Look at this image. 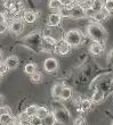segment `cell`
<instances>
[{"instance_id": "obj_5", "label": "cell", "mask_w": 113, "mask_h": 125, "mask_svg": "<svg viewBox=\"0 0 113 125\" xmlns=\"http://www.w3.org/2000/svg\"><path fill=\"white\" fill-rule=\"evenodd\" d=\"M9 31L14 34H20L24 30V23L21 18H14L9 24Z\"/></svg>"}, {"instance_id": "obj_22", "label": "cell", "mask_w": 113, "mask_h": 125, "mask_svg": "<svg viewBox=\"0 0 113 125\" xmlns=\"http://www.w3.org/2000/svg\"><path fill=\"white\" fill-rule=\"evenodd\" d=\"M24 73L27 74V75H32V74H34V73H36V65L32 64V62L26 64L25 67H24Z\"/></svg>"}, {"instance_id": "obj_27", "label": "cell", "mask_w": 113, "mask_h": 125, "mask_svg": "<svg viewBox=\"0 0 113 125\" xmlns=\"http://www.w3.org/2000/svg\"><path fill=\"white\" fill-rule=\"evenodd\" d=\"M16 1L17 0H2V3L3 6L6 7V9H10L12 7H14L16 5Z\"/></svg>"}, {"instance_id": "obj_26", "label": "cell", "mask_w": 113, "mask_h": 125, "mask_svg": "<svg viewBox=\"0 0 113 125\" xmlns=\"http://www.w3.org/2000/svg\"><path fill=\"white\" fill-rule=\"evenodd\" d=\"M31 81L34 83H40L42 81V75H41V73L36 72L34 74H32V75H31Z\"/></svg>"}, {"instance_id": "obj_10", "label": "cell", "mask_w": 113, "mask_h": 125, "mask_svg": "<svg viewBox=\"0 0 113 125\" xmlns=\"http://www.w3.org/2000/svg\"><path fill=\"white\" fill-rule=\"evenodd\" d=\"M85 16H86L85 9L81 6H79L78 3L71 9V17H73V18H81V17H85Z\"/></svg>"}, {"instance_id": "obj_11", "label": "cell", "mask_w": 113, "mask_h": 125, "mask_svg": "<svg viewBox=\"0 0 113 125\" xmlns=\"http://www.w3.org/2000/svg\"><path fill=\"white\" fill-rule=\"evenodd\" d=\"M23 18L26 23L32 24L37 21V14L34 11H32V10H25L23 14Z\"/></svg>"}, {"instance_id": "obj_34", "label": "cell", "mask_w": 113, "mask_h": 125, "mask_svg": "<svg viewBox=\"0 0 113 125\" xmlns=\"http://www.w3.org/2000/svg\"><path fill=\"white\" fill-rule=\"evenodd\" d=\"M109 62L113 65V49L111 50L110 53H109Z\"/></svg>"}, {"instance_id": "obj_19", "label": "cell", "mask_w": 113, "mask_h": 125, "mask_svg": "<svg viewBox=\"0 0 113 125\" xmlns=\"http://www.w3.org/2000/svg\"><path fill=\"white\" fill-rule=\"evenodd\" d=\"M48 6H49L50 9H54V10H58L63 7V3L61 2L60 0H49V3H48Z\"/></svg>"}, {"instance_id": "obj_23", "label": "cell", "mask_w": 113, "mask_h": 125, "mask_svg": "<svg viewBox=\"0 0 113 125\" xmlns=\"http://www.w3.org/2000/svg\"><path fill=\"white\" fill-rule=\"evenodd\" d=\"M57 13L60 14L62 17H71V9L70 8H67L66 6H63L61 8Z\"/></svg>"}, {"instance_id": "obj_12", "label": "cell", "mask_w": 113, "mask_h": 125, "mask_svg": "<svg viewBox=\"0 0 113 125\" xmlns=\"http://www.w3.org/2000/svg\"><path fill=\"white\" fill-rule=\"evenodd\" d=\"M18 62H20V60H18V58L16 56H9V57H7V59L5 60V64L8 66L9 69L16 68L17 66H18Z\"/></svg>"}, {"instance_id": "obj_2", "label": "cell", "mask_w": 113, "mask_h": 125, "mask_svg": "<svg viewBox=\"0 0 113 125\" xmlns=\"http://www.w3.org/2000/svg\"><path fill=\"white\" fill-rule=\"evenodd\" d=\"M53 116H54V118H55V122L61 123V124H64V125L69 124L71 121L70 113L67 112V109L64 108L62 105H58L57 107L56 106L54 107Z\"/></svg>"}, {"instance_id": "obj_3", "label": "cell", "mask_w": 113, "mask_h": 125, "mask_svg": "<svg viewBox=\"0 0 113 125\" xmlns=\"http://www.w3.org/2000/svg\"><path fill=\"white\" fill-rule=\"evenodd\" d=\"M24 42L26 46H29L30 48H32L33 50H40L41 46L43 43V38L41 36V34L38 32H34L30 35H27L24 39Z\"/></svg>"}, {"instance_id": "obj_36", "label": "cell", "mask_w": 113, "mask_h": 125, "mask_svg": "<svg viewBox=\"0 0 113 125\" xmlns=\"http://www.w3.org/2000/svg\"><path fill=\"white\" fill-rule=\"evenodd\" d=\"M112 84H113V82H112Z\"/></svg>"}, {"instance_id": "obj_18", "label": "cell", "mask_w": 113, "mask_h": 125, "mask_svg": "<svg viewBox=\"0 0 113 125\" xmlns=\"http://www.w3.org/2000/svg\"><path fill=\"white\" fill-rule=\"evenodd\" d=\"M104 3H105V1H104V0H93L91 8H93L96 13L102 11V10H104Z\"/></svg>"}, {"instance_id": "obj_28", "label": "cell", "mask_w": 113, "mask_h": 125, "mask_svg": "<svg viewBox=\"0 0 113 125\" xmlns=\"http://www.w3.org/2000/svg\"><path fill=\"white\" fill-rule=\"evenodd\" d=\"M18 118H20L21 123H25V122H30L31 117L27 115L25 112H23V113H21L20 115H18Z\"/></svg>"}, {"instance_id": "obj_4", "label": "cell", "mask_w": 113, "mask_h": 125, "mask_svg": "<svg viewBox=\"0 0 113 125\" xmlns=\"http://www.w3.org/2000/svg\"><path fill=\"white\" fill-rule=\"evenodd\" d=\"M64 40L66 41L71 47H78L82 41V35L80 31L78 30H70L64 34Z\"/></svg>"}, {"instance_id": "obj_33", "label": "cell", "mask_w": 113, "mask_h": 125, "mask_svg": "<svg viewBox=\"0 0 113 125\" xmlns=\"http://www.w3.org/2000/svg\"><path fill=\"white\" fill-rule=\"evenodd\" d=\"M9 71V68H8V66L5 64V62H1V65H0V73H1V75H5L7 72Z\"/></svg>"}, {"instance_id": "obj_30", "label": "cell", "mask_w": 113, "mask_h": 125, "mask_svg": "<svg viewBox=\"0 0 113 125\" xmlns=\"http://www.w3.org/2000/svg\"><path fill=\"white\" fill-rule=\"evenodd\" d=\"M0 114H1V115H10V114H12V109H10L8 106H1Z\"/></svg>"}, {"instance_id": "obj_7", "label": "cell", "mask_w": 113, "mask_h": 125, "mask_svg": "<svg viewBox=\"0 0 113 125\" xmlns=\"http://www.w3.org/2000/svg\"><path fill=\"white\" fill-rule=\"evenodd\" d=\"M43 68L46 69V72L53 73L58 68V62L55 58H47L43 62Z\"/></svg>"}, {"instance_id": "obj_20", "label": "cell", "mask_w": 113, "mask_h": 125, "mask_svg": "<svg viewBox=\"0 0 113 125\" xmlns=\"http://www.w3.org/2000/svg\"><path fill=\"white\" fill-rule=\"evenodd\" d=\"M25 113H26V114L30 116V117H34V116H37L38 107H37L36 105H30V106H27L26 109H25Z\"/></svg>"}, {"instance_id": "obj_25", "label": "cell", "mask_w": 113, "mask_h": 125, "mask_svg": "<svg viewBox=\"0 0 113 125\" xmlns=\"http://www.w3.org/2000/svg\"><path fill=\"white\" fill-rule=\"evenodd\" d=\"M104 9L106 10L109 14L113 13V0H105V3H104Z\"/></svg>"}, {"instance_id": "obj_8", "label": "cell", "mask_w": 113, "mask_h": 125, "mask_svg": "<svg viewBox=\"0 0 113 125\" xmlns=\"http://www.w3.org/2000/svg\"><path fill=\"white\" fill-rule=\"evenodd\" d=\"M62 22V16H61L58 13H53L50 14L49 17H48V25L50 27H56L58 26Z\"/></svg>"}, {"instance_id": "obj_14", "label": "cell", "mask_w": 113, "mask_h": 125, "mask_svg": "<svg viewBox=\"0 0 113 125\" xmlns=\"http://www.w3.org/2000/svg\"><path fill=\"white\" fill-rule=\"evenodd\" d=\"M63 89H64V85H62V84H60V83H57V84H55V85L53 86V89H51V94H53L54 98L61 99V94H62V92H63Z\"/></svg>"}, {"instance_id": "obj_13", "label": "cell", "mask_w": 113, "mask_h": 125, "mask_svg": "<svg viewBox=\"0 0 113 125\" xmlns=\"http://www.w3.org/2000/svg\"><path fill=\"white\" fill-rule=\"evenodd\" d=\"M104 91L103 90H96L95 92L93 93V95H91V101L94 102V104H100V102L103 101V99H104Z\"/></svg>"}, {"instance_id": "obj_9", "label": "cell", "mask_w": 113, "mask_h": 125, "mask_svg": "<svg viewBox=\"0 0 113 125\" xmlns=\"http://www.w3.org/2000/svg\"><path fill=\"white\" fill-rule=\"evenodd\" d=\"M89 51L91 55H94V56H98V55H100V53L104 51V44H102V43H91L89 46Z\"/></svg>"}, {"instance_id": "obj_1", "label": "cell", "mask_w": 113, "mask_h": 125, "mask_svg": "<svg viewBox=\"0 0 113 125\" xmlns=\"http://www.w3.org/2000/svg\"><path fill=\"white\" fill-rule=\"evenodd\" d=\"M87 34L93 41L97 43H102V44H104L107 39V33L106 30L104 29V26L100 25V23H95V22L88 25Z\"/></svg>"}, {"instance_id": "obj_15", "label": "cell", "mask_w": 113, "mask_h": 125, "mask_svg": "<svg viewBox=\"0 0 113 125\" xmlns=\"http://www.w3.org/2000/svg\"><path fill=\"white\" fill-rule=\"evenodd\" d=\"M107 16H109V13L104 9V10H102V11L96 13V15H95V17H94L93 20H94V22H95V23H100V22H103V21L106 20Z\"/></svg>"}, {"instance_id": "obj_6", "label": "cell", "mask_w": 113, "mask_h": 125, "mask_svg": "<svg viewBox=\"0 0 113 125\" xmlns=\"http://www.w3.org/2000/svg\"><path fill=\"white\" fill-rule=\"evenodd\" d=\"M54 50H55V52L60 53V55H66V53L70 52L71 46L65 40H60V41L56 43V46L54 47Z\"/></svg>"}, {"instance_id": "obj_31", "label": "cell", "mask_w": 113, "mask_h": 125, "mask_svg": "<svg viewBox=\"0 0 113 125\" xmlns=\"http://www.w3.org/2000/svg\"><path fill=\"white\" fill-rule=\"evenodd\" d=\"M85 14H86L87 17H90V18H94L95 17V15H96V11L90 7V8H87V9H85Z\"/></svg>"}, {"instance_id": "obj_35", "label": "cell", "mask_w": 113, "mask_h": 125, "mask_svg": "<svg viewBox=\"0 0 113 125\" xmlns=\"http://www.w3.org/2000/svg\"><path fill=\"white\" fill-rule=\"evenodd\" d=\"M111 125H113V122H112V124H111Z\"/></svg>"}, {"instance_id": "obj_16", "label": "cell", "mask_w": 113, "mask_h": 125, "mask_svg": "<svg viewBox=\"0 0 113 125\" xmlns=\"http://www.w3.org/2000/svg\"><path fill=\"white\" fill-rule=\"evenodd\" d=\"M79 107H80V110L87 112V110L91 109V107H93V101H91V100H88V99H83V100L80 101Z\"/></svg>"}, {"instance_id": "obj_21", "label": "cell", "mask_w": 113, "mask_h": 125, "mask_svg": "<svg viewBox=\"0 0 113 125\" xmlns=\"http://www.w3.org/2000/svg\"><path fill=\"white\" fill-rule=\"evenodd\" d=\"M71 97H72V90L67 86H64L63 92L61 94V99L62 100H69V99H71Z\"/></svg>"}, {"instance_id": "obj_29", "label": "cell", "mask_w": 113, "mask_h": 125, "mask_svg": "<svg viewBox=\"0 0 113 125\" xmlns=\"http://www.w3.org/2000/svg\"><path fill=\"white\" fill-rule=\"evenodd\" d=\"M54 123H55V118L53 115H49L42 121V125H54Z\"/></svg>"}, {"instance_id": "obj_17", "label": "cell", "mask_w": 113, "mask_h": 125, "mask_svg": "<svg viewBox=\"0 0 113 125\" xmlns=\"http://www.w3.org/2000/svg\"><path fill=\"white\" fill-rule=\"evenodd\" d=\"M49 110L46 108V107H43V106H41V107H38V113H37V116L39 117L41 121H43L45 118H47L48 116H49Z\"/></svg>"}, {"instance_id": "obj_32", "label": "cell", "mask_w": 113, "mask_h": 125, "mask_svg": "<svg viewBox=\"0 0 113 125\" xmlns=\"http://www.w3.org/2000/svg\"><path fill=\"white\" fill-rule=\"evenodd\" d=\"M74 125H86V119L83 116H79L76 117L75 121H74Z\"/></svg>"}, {"instance_id": "obj_24", "label": "cell", "mask_w": 113, "mask_h": 125, "mask_svg": "<svg viewBox=\"0 0 113 125\" xmlns=\"http://www.w3.org/2000/svg\"><path fill=\"white\" fill-rule=\"evenodd\" d=\"M13 119H14V117L12 115H1V117H0L1 124H3V125L10 124V123L13 122Z\"/></svg>"}]
</instances>
